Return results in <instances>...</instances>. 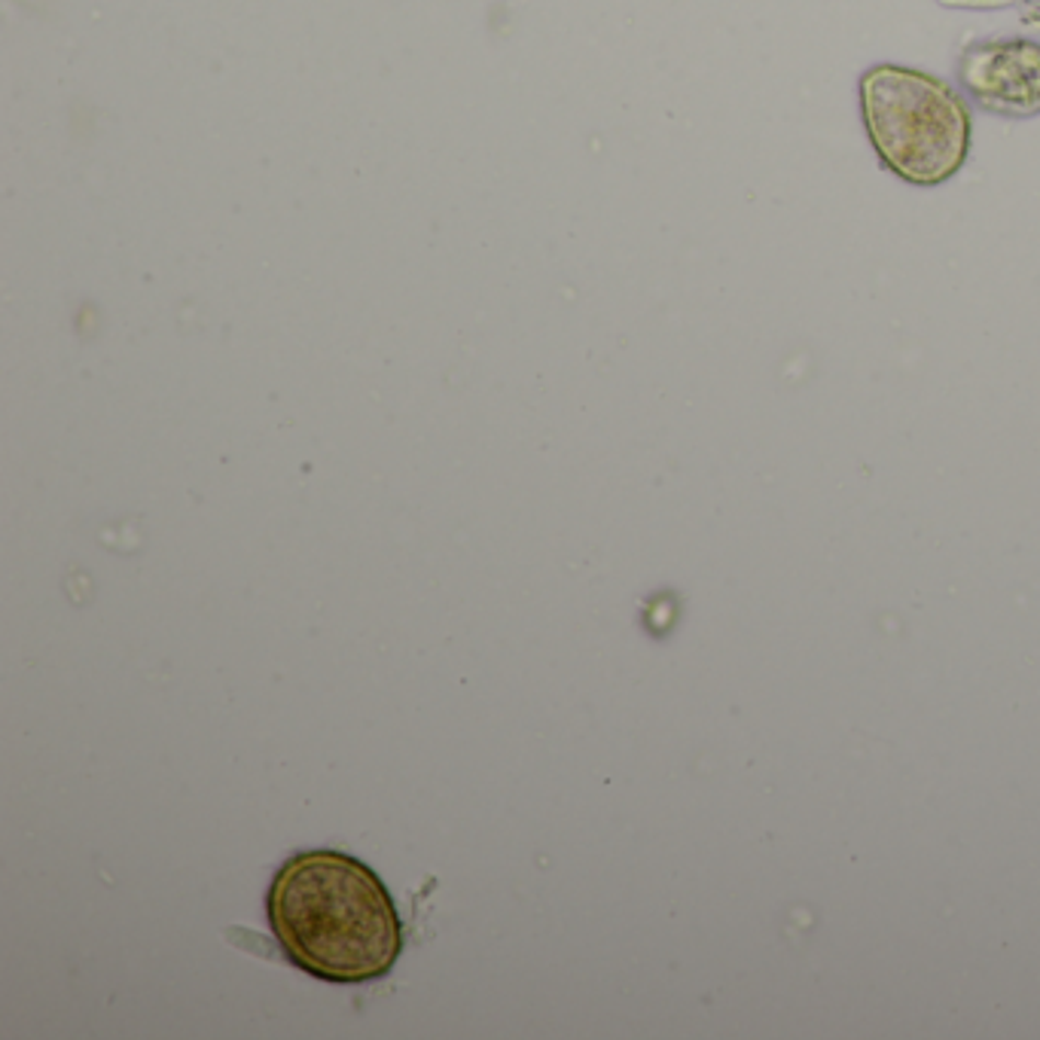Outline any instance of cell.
Returning <instances> with one entry per match:
<instances>
[{"label": "cell", "mask_w": 1040, "mask_h": 1040, "mask_svg": "<svg viewBox=\"0 0 1040 1040\" xmlns=\"http://www.w3.org/2000/svg\"><path fill=\"white\" fill-rule=\"evenodd\" d=\"M266 915L285 958L324 983H372L403 952L397 903L379 873L336 848L290 855L271 876Z\"/></svg>", "instance_id": "obj_1"}, {"label": "cell", "mask_w": 1040, "mask_h": 1040, "mask_svg": "<svg viewBox=\"0 0 1040 1040\" xmlns=\"http://www.w3.org/2000/svg\"><path fill=\"white\" fill-rule=\"evenodd\" d=\"M860 114L885 169L915 186L946 184L970 150V114L931 73L876 65L860 77Z\"/></svg>", "instance_id": "obj_2"}, {"label": "cell", "mask_w": 1040, "mask_h": 1040, "mask_svg": "<svg viewBox=\"0 0 1040 1040\" xmlns=\"http://www.w3.org/2000/svg\"><path fill=\"white\" fill-rule=\"evenodd\" d=\"M961 83L980 107L997 116L1040 114V44L1026 37L983 41L964 49Z\"/></svg>", "instance_id": "obj_3"}]
</instances>
